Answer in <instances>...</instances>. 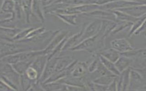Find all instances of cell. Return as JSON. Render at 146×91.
<instances>
[{
  "mask_svg": "<svg viewBox=\"0 0 146 91\" xmlns=\"http://www.w3.org/2000/svg\"><path fill=\"white\" fill-rule=\"evenodd\" d=\"M1 23H2V22L0 21V26H1Z\"/></svg>",
  "mask_w": 146,
  "mask_h": 91,
  "instance_id": "37",
  "label": "cell"
},
{
  "mask_svg": "<svg viewBox=\"0 0 146 91\" xmlns=\"http://www.w3.org/2000/svg\"><path fill=\"white\" fill-rule=\"evenodd\" d=\"M60 19H61L64 23L71 25V26H76L78 25V23L76 22L77 15H68V14H54Z\"/></svg>",
  "mask_w": 146,
  "mask_h": 91,
  "instance_id": "20",
  "label": "cell"
},
{
  "mask_svg": "<svg viewBox=\"0 0 146 91\" xmlns=\"http://www.w3.org/2000/svg\"><path fill=\"white\" fill-rule=\"evenodd\" d=\"M143 5H146V1H139Z\"/></svg>",
  "mask_w": 146,
  "mask_h": 91,
  "instance_id": "32",
  "label": "cell"
},
{
  "mask_svg": "<svg viewBox=\"0 0 146 91\" xmlns=\"http://www.w3.org/2000/svg\"><path fill=\"white\" fill-rule=\"evenodd\" d=\"M14 6H15V1H4L2 2L1 10L6 13L13 14Z\"/></svg>",
  "mask_w": 146,
  "mask_h": 91,
  "instance_id": "25",
  "label": "cell"
},
{
  "mask_svg": "<svg viewBox=\"0 0 146 91\" xmlns=\"http://www.w3.org/2000/svg\"><path fill=\"white\" fill-rule=\"evenodd\" d=\"M117 10L123 12L133 18H138L146 15V5L143 4L134 5Z\"/></svg>",
  "mask_w": 146,
  "mask_h": 91,
  "instance_id": "8",
  "label": "cell"
},
{
  "mask_svg": "<svg viewBox=\"0 0 146 91\" xmlns=\"http://www.w3.org/2000/svg\"><path fill=\"white\" fill-rule=\"evenodd\" d=\"M3 1H0V11H1V7H2V4Z\"/></svg>",
  "mask_w": 146,
  "mask_h": 91,
  "instance_id": "33",
  "label": "cell"
},
{
  "mask_svg": "<svg viewBox=\"0 0 146 91\" xmlns=\"http://www.w3.org/2000/svg\"><path fill=\"white\" fill-rule=\"evenodd\" d=\"M100 62V61L98 55H95V58L90 63H89V64L88 66V73H91L94 72L97 69Z\"/></svg>",
  "mask_w": 146,
  "mask_h": 91,
  "instance_id": "27",
  "label": "cell"
},
{
  "mask_svg": "<svg viewBox=\"0 0 146 91\" xmlns=\"http://www.w3.org/2000/svg\"><path fill=\"white\" fill-rule=\"evenodd\" d=\"M80 91H90V90L88 89V88L86 86H85L84 88H80Z\"/></svg>",
  "mask_w": 146,
  "mask_h": 91,
  "instance_id": "31",
  "label": "cell"
},
{
  "mask_svg": "<svg viewBox=\"0 0 146 91\" xmlns=\"http://www.w3.org/2000/svg\"><path fill=\"white\" fill-rule=\"evenodd\" d=\"M141 4L142 3L139 1H110L107 3L99 6V9L103 10L112 11Z\"/></svg>",
  "mask_w": 146,
  "mask_h": 91,
  "instance_id": "1",
  "label": "cell"
},
{
  "mask_svg": "<svg viewBox=\"0 0 146 91\" xmlns=\"http://www.w3.org/2000/svg\"><path fill=\"white\" fill-rule=\"evenodd\" d=\"M54 72H59L64 71L74 60V59L68 55L59 56Z\"/></svg>",
  "mask_w": 146,
  "mask_h": 91,
  "instance_id": "12",
  "label": "cell"
},
{
  "mask_svg": "<svg viewBox=\"0 0 146 91\" xmlns=\"http://www.w3.org/2000/svg\"><path fill=\"white\" fill-rule=\"evenodd\" d=\"M70 32L67 30H61L54 37L50 43L48 44L46 48L43 50V53L47 56L53 51L56 47L67 36H68Z\"/></svg>",
  "mask_w": 146,
  "mask_h": 91,
  "instance_id": "7",
  "label": "cell"
},
{
  "mask_svg": "<svg viewBox=\"0 0 146 91\" xmlns=\"http://www.w3.org/2000/svg\"><path fill=\"white\" fill-rule=\"evenodd\" d=\"M116 77V76H115L113 75L102 76L95 79L92 81V82L99 85L108 86L114 80Z\"/></svg>",
  "mask_w": 146,
  "mask_h": 91,
  "instance_id": "21",
  "label": "cell"
},
{
  "mask_svg": "<svg viewBox=\"0 0 146 91\" xmlns=\"http://www.w3.org/2000/svg\"><path fill=\"white\" fill-rule=\"evenodd\" d=\"M48 56L45 55H42L38 56L31 64L30 66L35 69L38 72L39 79L42 74V72L47 63Z\"/></svg>",
  "mask_w": 146,
  "mask_h": 91,
  "instance_id": "11",
  "label": "cell"
},
{
  "mask_svg": "<svg viewBox=\"0 0 146 91\" xmlns=\"http://www.w3.org/2000/svg\"><path fill=\"white\" fill-rule=\"evenodd\" d=\"M1 27H0V31H1Z\"/></svg>",
  "mask_w": 146,
  "mask_h": 91,
  "instance_id": "38",
  "label": "cell"
},
{
  "mask_svg": "<svg viewBox=\"0 0 146 91\" xmlns=\"http://www.w3.org/2000/svg\"><path fill=\"white\" fill-rule=\"evenodd\" d=\"M81 15L84 16L94 18H95V19H99L101 20H107L113 21L116 23L117 22L112 11L103 10L99 9L95 10L93 11H91L90 13L83 14Z\"/></svg>",
  "mask_w": 146,
  "mask_h": 91,
  "instance_id": "6",
  "label": "cell"
},
{
  "mask_svg": "<svg viewBox=\"0 0 146 91\" xmlns=\"http://www.w3.org/2000/svg\"><path fill=\"white\" fill-rule=\"evenodd\" d=\"M32 13L42 22H44V16L43 7L40 3V1H33L31 5Z\"/></svg>",
  "mask_w": 146,
  "mask_h": 91,
  "instance_id": "15",
  "label": "cell"
},
{
  "mask_svg": "<svg viewBox=\"0 0 146 91\" xmlns=\"http://www.w3.org/2000/svg\"><path fill=\"white\" fill-rule=\"evenodd\" d=\"M87 24V23H83L81 27L80 30L79 32L73 34L72 35L68 38L63 46L62 52L68 50L70 51L71 48H74L81 42L82 37Z\"/></svg>",
  "mask_w": 146,
  "mask_h": 91,
  "instance_id": "3",
  "label": "cell"
},
{
  "mask_svg": "<svg viewBox=\"0 0 146 91\" xmlns=\"http://www.w3.org/2000/svg\"><path fill=\"white\" fill-rule=\"evenodd\" d=\"M127 91H136V90H133V89H128Z\"/></svg>",
  "mask_w": 146,
  "mask_h": 91,
  "instance_id": "34",
  "label": "cell"
},
{
  "mask_svg": "<svg viewBox=\"0 0 146 91\" xmlns=\"http://www.w3.org/2000/svg\"><path fill=\"white\" fill-rule=\"evenodd\" d=\"M40 85L45 90V91H59L64 85L58 81L43 83L40 84Z\"/></svg>",
  "mask_w": 146,
  "mask_h": 91,
  "instance_id": "23",
  "label": "cell"
},
{
  "mask_svg": "<svg viewBox=\"0 0 146 91\" xmlns=\"http://www.w3.org/2000/svg\"><path fill=\"white\" fill-rule=\"evenodd\" d=\"M101 26L102 20L99 19H95L91 22L87 23L83 32L81 42L86 39L96 35L100 30Z\"/></svg>",
  "mask_w": 146,
  "mask_h": 91,
  "instance_id": "4",
  "label": "cell"
},
{
  "mask_svg": "<svg viewBox=\"0 0 146 91\" xmlns=\"http://www.w3.org/2000/svg\"><path fill=\"white\" fill-rule=\"evenodd\" d=\"M25 74L30 80L34 81H38L39 76L38 72L31 66L28 67Z\"/></svg>",
  "mask_w": 146,
  "mask_h": 91,
  "instance_id": "26",
  "label": "cell"
},
{
  "mask_svg": "<svg viewBox=\"0 0 146 91\" xmlns=\"http://www.w3.org/2000/svg\"><path fill=\"white\" fill-rule=\"evenodd\" d=\"M89 63L87 61H79L76 63L71 71L70 76L75 78H82L88 73V66Z\"/></svg>",
  "mask_w": 146,
  "mask_h": 91,
  "instance_id": "10",
  "label": "cell"
},
{
  "mask_svg": "<svg viewBox=\"0 0 146 91\" xmlns=\"http://www.w3.org/2000/svg\"><path fill=\"white\" fill-rule=\"evenodd\" d=\"M133 23L131 22H118L116 23V25L113 31L111 32L110 36L115 35L118 34L125 30H130V28Z\"/></svg>",
  "mask_w": 146,
  "mask_h": 91,
  "instance_id": "19",
  "label": "cell"
},
{
  "mask_svg": "<svg viewBox=\"0 0 146 91\" xmlns=\"http://www.w3.org/2000/svg\"><path fill=\"white\" fill-rule=\"evenodd\" d=\"M145 19H146V15H143L140 18H138L132 23V24L130 28V30L128 32V36L129 37H131L134 35L135 32L140 28V27L141 26V25L142 24L143 22L145 20Z\"/></svg>",
  "mask_w": 146,
  "mask_h": 91,
  "instance_id": "24",
  "label": "cell"
},
{
  "mask_svg": "<svg viewBox=\"0 0 146 91\" xmlns=\"http://www.w3.org/2000/svg\"><path fill=\"white\" fill-rule=\"evenodd\" d=\"M113 14L117 22H131L133 23L137 18H133L123 12L119 10L112 11Z\"/></svg>",
  "mask_w": 146,
  "mask_h": 91,
  "instance_id": "18",
  "label": "cell"
},
{
  "mask_svg": "<svg viewBox=\"0 0 146 91\" xmlns=\"http://www.w3.org/2000/svg\"><path fill=\"white\" fill-rule=\"evenodd\" d=\"M99 58V60L101 62V63L104 65V67L109 71L112 74H113L115 76H119L120 75V72L118 71L117 69L115 63L109 61L108 60L106 59V58L103 57V56L98 55Z\"/></svg>",
  "mask_w": 146,
  "mask_h": 91,
  "instance_id": "17",
  "label": "cell"
},
{
  "mask_svg": "<svg viewBox=\"0 0 146 91\" xmlns=\"http://www.w3.org/2000/svg\"><path fill=\"white\" fill-rule=\"evenodd\" d=\"M106 91H108V90H107H107H106Z\"/></svg>",
  "mask_w": 146,
  "mask_h": 91,
  "instance_id": "39",
  "label": "cell"
},
{
  "mask_svg": "<svg viewBox=\"0 0 146 91\" xmlns=\"http://www.w3.org/2000/svg\"><path fill=\"white\" fill-rule=\"evenodd\" d=\"M136 91H146V90H143V89H140V90H136Z\"/></svg>",
  "mask_w": 146,
  "mask_h": 91,
  "instance_id": "35",
  "label": "cell"
},
{
  "mask_svg": "<svg viewBox=\"0 0 146 91\" xmlns=\"http://www.w3.org/2000/svg\"><path fill=\"white\" fill-rule=\"evenodd\" d=\"M107 90L108 91H117V85H116V77L114 80L107 86Z\"/></svg>",
  "mask_w": 146,
  "mask_h": 91,
  "instance_id": "29",
  "label": "cell"
},
{
  "mask_svg": "<svg viewBox=\"0 0 146 91\" xmlns=\"http://www.w3.org/2000/svg\"><path fill=\"white\" fill-rule=\"evenodd\" d=\"M31 63L25 62V61H19L17 63L12 64L11 66L14 70L18 73L19 75H23L25 73L26 71L28 68L30 66Z\"/></svg>",
  "mask_w": 146,
  "mask_h": 91,
  "instance_id": "22",
  "label": "cell"
},
{
  "mask_svg": "<svg viewBox=\"0 0 146 91\" xmlns=\"http://www.w3.org/2000/svg\"><path fill=\"white\" fill-rule=\"evenodd\" d=\"M133 61V59L132 58L121 55L117 60L115 63V65L120 73L126 69L129 68L131 67Z\"/></svg>",
  "mask_w": 146,
  "mask_h": 91,
  "instance_id": "13",
  "label": "cell"
},
{
  "mask_svg": "<svg viewBox=\"0 0 146 91\" xmlns=\"http://www.w3.org/2000/svg\"><path fill=\"white\" fill-rule=\"evenodd\" d=\"M59 57H54L50 59H47V63L46 64L44 70L41 75L39 79L38 80V82L40 84L43 83L46 80H47L54 72L55 66L58 60Z\"/></svg>",
  "mask_w": 146,
  "mask_h": 91,
  "instance_id": "5",
  "label": "cell"
},
{
  "mask_svg": "<svg viewBox=\"0 0 146 91\" xmlns=\"http://www.w3.org/2000/svg\"><path fill=\"white\" fill-rule=\"evenodd\" d=\"M46 31V29L43 27H39L35 28L34 30H33L27 36V37L25 39H30L33 38H35L39 35L42 34Z\"/></svg>",
  "mask_w": 146,
  "mask_h": 91,
  "instance_id": "28",
  "label": "cell"
},
{
  "mask_svg": "<svg viewBox=\"0 0 146 91\" xmlns=\"http://www.w3.org/2000/svg\"><path fill=\"white\" fill-rule=\"evenodd\" d=\"M129 72L130 68L116 76L117 91H127L128 89L130 82Z\"/></svg>",
  "mask_w": 146,
  "mask_h": 91,
  "instance_id": "9",
  "label": "cell"
},
{
  "mask_svg": "<svg viewBox=\"0 0 146 91\" xmlns=\"http://www.w3.org/2000/svg\"><path fill=\"white\" fill-rule=\"evenodd\" d=\"M120 55L133 59H146V47L135 48L130 51L120 53Z\"/></svg>",
  "mask_w": 146,
  "mask_h": 91,
  "instance_id": "16",
  "label": "cell"
},
{
  "mask_svg": "<svg viewBox=\"0 0 146 91\" xmlns=\"http://www.w3.org/2000/svg\"><path fill=\"white\" fill-rule=\"evenodd\" d=\"M96 55H100L113 63H115L121 56L120 53L111 48L103 49Z\"/></svg>",
  "mask_w": 146,
  "mask_h": 91,
  "instance_id": "14",
  "label": "cell"
},
{
  "mask_svg": "<svg viewBox=\"0 0 146 91\" xmlns=\"http://www.w3.org/2000/svg\"><path fill=\"white\" fill-rule=\"evenodd\" d=\"M110 44L111 48L120 53L130 51L135 48L129 40L125 38L114 39L110 42Z\"/></svg>",
  "mask_w": 146,
  "mask_h": 91,
  "instance_id": "2",
  "label": "cell"
},
{
  "mask_svg": "<svg viewBox=\"0 0 146 91\" xmlns=\"http://www.w3.org/2000/svg\"><path fill=\"white\" fill-rule=\"evenodd\" d=\"M144 36H145V37L146 38V32H144Z\"/></svg>",
  "mask_w": 146,
  "mask_h": 91,
  "instance_id": "36",
  "label": "cell"
},
{
  "mask_svg": "<svg viewBox=\"0 0 146 91\" xmlns=\"http://www.w3.org/2000/svg\"><path fill=\"white\" fill-rule=\"evenodd\" d=\"M68 91H80V88L76 87V86H70L67 85Z\"/></svg>",
  "mask_w": 146,
  "mask_h": 91,
  "instance_id": "30",
  "label": "cell"
}]
</instances>
